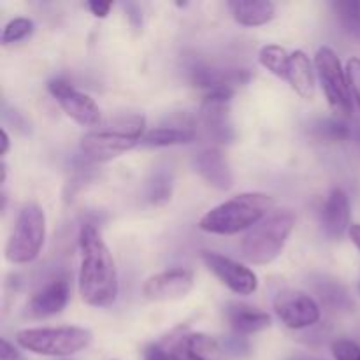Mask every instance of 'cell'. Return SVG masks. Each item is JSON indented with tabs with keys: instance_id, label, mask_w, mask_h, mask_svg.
<instances>
[{
	"instance_id": "22",
	"label": "cell",
	"mask_w": 360,
	"mask_h": 360,
	"mask_svg": "<svg viewBox=\"0 0 360 360\" xmlns=\"http://www.w3.org/2000/svg\"><path fill=\"white\" fill-rule=\"evenodd\" d=\"M313 134L316 139L329 141V143H340L348 139L350 130L341 120H322V122L313 125Z\"/></svg>"
},
{
	"instance_id": "14",
	"label": "cell",
	"mask_w": 360,
	"mask_h": 360,
	"mask_svg": "<svg viewBox=\"0 0 360 360\" xmlns=\"http://www.w3.org/2000/svg\"><path fill=\"white\" fill-rule=\"evenodd\" d=\"M193 167L204 181L218 190H229L234 183L227 157L218 148H207L193 158Z\"/></svg>"
},
{
	"instance_id": "20",
	"label": "cell",
	"mask_w": 360,
	"mask_h": 360,
	"mask_svg": "<svg viewBox=\"0 0 360 360\" xmlns=\"http://www.w3.org/2000/svg\"><path fill=\"white\" fill-rule=\"evenodd\" d=\"M259 62L264 69L269 70L276 77L287 79L288 67H290V55L285 48L278 44H267L260 49Z\"/></svg>"
},
{
	"instance_id": "29",
	"label": "cell",
	"mask_w": 360,
	"mask_h": 360,
	"mask_svg": "<svg viewBox=\"0 0 360 360\" xmlns=\"http://www.w3.org/2000/svg\"><path fill=\"white\" fill-rule=\"evenodd\" d=\"M86 6L95 18H105L112 9V2H101V0H90Z\"/></svg>"
},
{
	"instance_id": "32",
	"label": "cell",
	"mask_w": 360,
	"mask_h": 360,
	"mask_svg": "<svg viewBox=\"0 0 360 360\" xmlns=\"http://www.w3.org/2000/svg\"><path fill=\"white\" fill-rule=\"evenodd\" d=\"M0 136H2V148H0V155H2V157H4V155H6L7 153V151H9V134H7L6 132V129H2V130H0Z\"/></svg>"
},
{
	"instance_id": "13",
	"label": "cell",
	"mask_w": 360,
	"mask_h": 360,
	"mask_svg": "<svg viewBox=\"0 0 360 360\" xmlns=\"http://www.w3.org/2000/svg\"><path fill=\"white\" fill-rule=\"evenodd\" d=\"M70 297L69 281L65 278H56L35 292L27 304V313L32 319H48L58 315L65 309Z\"/></svg>"
},
{
	"instance_id": "16",
	"label": "cell",
	"mask_w": 360,
	"mask_h": 360,
	"mask_svg": "<svg viewBox=\"0 0 360 360\" xmlns=\"http://www.w3.org/2000/svg\"><path fill=\"white\" fill-rule=\"evenodd\" d=\"M195 139V129L188 118L176 120L167 125H158L144 134L143 144L155 148L176 146V144H188Z\"/></svg>"
},
{
	"instance_id": "3",
	"label": "cell",
	"mask_w": 360,
	"mask_h": 360,
	"mask_svg": "<svg viewBox=\"0 0 360 360\" xmlns=\"http://www.w3.org/2000/svg\"><path fill=\"white\" fill-rule=\"evenodd\" d=\"M295 221H297V217L288 207L267 214L243 238V259L253 266H266L276 260L294 231Z\"/></svg>"
},
{
	"instance_id": "10",
	"label": "cell",
	"mask_w": 360,
	"mask_h": 360,
	"mask_svg": "<svg viewBox=\"0 0 360 360\" xmlns=\"http://www.w3.org/2000/svg\"><path fill=\"white\" fill-rule=\"evenodd\" d=\"M274 311L278 319L288 327V329L301 330L319 323L322 311L320 306L313 297L304 292L287 290L278 294L274 301Z\"/></svg>"
},
{
	"instance_id": "19",
	"label": "cell",
	"mask_w": 360,
	"mask_h": 360,
	"mask_svg": "<svg viewBox=\"0 0 360 360\" xmlns=\"http://www.w3.org/2000/svg\"><path fill=\"white\" fill-rule=\"evenodd\" d=\"M227 7L232 18L243 27H262L276 14V6L267 0H232Z\"/></svg>"
},
{
	"instance_id": "4",
	"label": "cell",
	"mask_w": 360,
	"mask_h": 360,
	"mask_svg": "<svg viewBox=\"0 0 360 360\" xmlns=\"http://www.w3.org/2000/svg\"><path fill=\"white\" fill-rule=\"evenodd\" d=\"M146 118L141 115L123 116L111 125L90 130L81 137V151L94 162H109L143 143Z\"/></svg>"
},
{
	"instance_id": "23",
	"label": "cell",
	"mask_w": 360,
	"mask_h": 360,
	"mask_svg": "<svg viewBox=\"0 0 360 360\" xmlns=\"http://www.w3.org/2000/svg\"><path fill=\"white\" fill-rule=\"evenodd\" d=\"M32 32H34V21L28 20V18H14L4 27L0 41H2L4 46L14 44V42L25 41L27 37H30Z\"/></svg>"
},
{
	"instance_id": "25",
	"label": "cell",
	"mask_w": 360,
	"mask_h": 360,
	"mask_svg": "<svg viewBox=\"0 0 360 360\" xmlns=\"http://www.w3.org/2000/svg\"><path fill=\"white\" fill-rule=\"evenodd\" d=\"M333 354L336 360H360V347L352 340H336Z\"/></svg>"
},
{
	"instance_id": "30",
	"label": "cell",
	"mask_w": 360,
	"mask_h": 360,
	"mask_svg": "<svg viewBox=\"0 0 360 360\" xmlns=\"http://www.w3.org/2000/svg\"><path fill=\"white\" fill-rule=\"evenodd\" d=\"M0 360H23V357L9 341L2 340L0 341Z\"/></svg>"
},
{
	"instance_id": "15",
	"label": "cell",
	"mask_w": 360,
	"mask_h": 360,
	"mask_svg": "<svg viewBox=\"0 0 360 360\" xmlns=\"http://www.w3.org/2000/svg\"><path fill=\"white\" fill-rule=\"evenodd\" d=\"M350 199L341 188H334L327 197L322 210V225L323 231L329 238L338 239L350 231Z\"/></svg>"
},
{
	"instance_id": "1",
	"label": "cell",
	"mask_w": 360,
	"mask_h": 360,
	"mask_svg": "<svg viewBox=\"0 0 360 360\" xmlns=\"http://www.w3.org/2000/svg\"><path fill=\"white\" fill-rule=\"evenodd\" d=\"M79 252L77 288L81 299L94 308H108L118 297V274L115 259L95 225L81 227Z\"/></svg>"
},
{
	"instance_id": "5",
	"label": "cell",
	"mask_w": 360,
	"mask_h": 360,
	"mask_svg": "<svg viewBox=\"0 0 360 360\" xmlns=\"http://www.w3.org/2000/svg\"><path fill=\"white\" fill-rule=\"evenodd\" d=\"M23 350L44 357H69L90 347L91 333L84 327H35V329L18 330L14 336Z\"/></svg>"
},
{
	"instance_id": "33",
	"label": "cell",
	"mask_w": 360,
	"mask_h": 360,
	"mask_svg": "<svg viewBox=\"0 0 360 360\" xmlns=\"http://www.w3.org/2000/svg\"><path fill=\"white\" fill-rule=\"evenodd\" d=\"M359 288H360V285H359Z\"/></svg>"
},
{
	"instance_id": "28",
	"label": "cell",
	"mask_w": 360,
	"mask_h": 360,
	"mask_svg": "<svg viewBox=\"0 0 360 360\" xmlns=\"http://www.w3.org/2000/svg\"><path fill=\"white\" fill-rule=\"evenodd\" d=\"M167 352L171 354L172 360H207L206 357H202V355H197V354H193V352H190L188 348H185L183 345H179L178 341H176V343L172 345Z\"/></svg>"
},
{
	"instance_id": "27",
	"label": "cell",
	"mask_w": 360,
	"mask_h": 360,
	"mask_svg": "<svg viewBox=\"0 0 360 360\" xmlns=\"http://www.w3.org/2000/svg\"><path fill=\"white\" fill-rule=\"evenodd\" d=\"M143 359L144 360H172L171 354H169L162 345H157V343H151L148 345V347H144Z\"/></svg>"
},
{
	"instance_id": "17",
	"label": "cell",
	"mask_w": 360,
	"mask_h": 360,
	"mask_svg": "<svg viewBox=\"0 0 360 360\" xmlns=\"http://www.w3.org/2000/svg\"><path fill=\"white\" fill-rule=\"evenodd\" d=\"M227 320L232 329L241 336H250L266 330L271 327V316L266 311L253 308V306L243 304V302H231L227 306Z\"/></svg>"
},
{
	"instance_id": "8",
	"label": "cell",
	"mask_w": 360,
	"mask_h": 360,
	"mask_svg": "<svg viewBox=\"0 0 360 360\" xmlns=\"http://www.w3.org/2000/svg\"><path fill=\"white\" fill-rule=\"evenodd\" d=\"M51 97L58 102L62 111L81 127H95L101 122V109L90 95L83 94L65 79H53L48 83Z\"/></svg>"
},
{
	"instance_id": "31",
	"label": "cell",
	"mask_w": 360,
	"mask_h": 360,
	"mask_svg": "<svg viewBox=\"0 0 360 360\" xmlns=\"http://www.w3.org/2000/svg\"><path fill=\"white\" fill-rule=\"evenodd\" d=\"M348 236H350L352 243H354V245L357 246L359 252H360V225H357V224H352L350 231H348Z\"/></svg>"
},
{
	"instance_id": "18",
	"label": "cell",
	"mask_w": 360,
	"mask_h": 360,
	"mask_svg": "<svg viewBox=\"0 0 360 360\" xmlns=\"http://www.w3.org/2000/svg\"><path fill=\"white\" fill-rule=\"evenodd\" d=\"M287 81L290 83L292 90L304 101H313L315 98L316 77L313 62L304 51L297 49L290 55V67H288Z\"/></svg>"
},
{
	"instance_id": "11",
	"label": "cell",
	"mask_w": 360,
	"mask_h": 360,
	"mask_svg": "<svg viewBox=\"0 0 360 360\" xmlns=\"http://www.w3.org/2000/svg\"><path fill=\"white\" fill-rule=\"evenodd\" d=\"M234 91L220 90L206 94L200 108V118H202L204 127L210 132L217 143H231L236 137L234 129H232L231 115H229V104Z\"/></svg>"
},
{
	"instance_id": "12",
	"label": "cell",
	"mask_w": 360,
	"mask_h": 360,
	"mask_svg": "<svg viewBox=\"0 0 360 360\" xmlns=\"http://www.w3.org/2000/svg\"><path fill=\"white\" fill-rule=\"evenodd\" d=\"M193 288V273L185 267H172L148 278L143 295L150 301H176L190 294Z\"/></svg>"
},
{
	"instance_id": "2",
	"label": "cell",
	"mask_w": 360,
	"mask_h": 360,
	"mask_svg": "<svg viewBox=\"0 0 360 360\" xmlns=\"http://www.w3.org/2000/svg\"><path fill=\"white\" fill-rule=\"evenodd\" d=\"M273 207L274 199L267 193H239L202 214L199 220V229L210 234L234 236L260 224L267 214H271Z\"/></svg>"
},
{
	"instance_id": "6",
	"label": "cell",
	"mask_w": 360,
	"mask_h": 360,
	"mask_svg": "<svg viewBox=\"0 0 360 360\" xmlns=\"http://www.w3.org/2000/svg\"><path fill=\"white\" fill-rule=\"evenodd\" d=\"M46 239V214L37 204H27L18 213L6 245L7 262L23 266L34 262Z\"/></svg>"
},
{
	"instance_id": "24",
	"label": "cell",
	"mask_w": 360,
	"mask_h": 360,
	"mask_svg": "<svg viewBox=\"0 0 360 360\" xmlns=\"http://www.w3.org/2000/svg\"><path fill=\"white\" fill-rule=\"evenodd\" d=\"M172 185L171 178L165 174H157L153 181L150 183V190H148V199L153 204H164L171 199Z\"/></svg>"
},
{
	"instance_id": "21",
	"label": "cell",
	"mask_w": 360,
	"mask_h": 360,
	"mask_svg": "<svg viewBox=\"0 0 360 360\" xmlns=\"http://www.w3.org/2000/svg\"><path fill=\"white\" fill-rule=\"evenodd\" d=\"M333 6L341 28L350 37L360 41V0H341L334 2Z\"/></svg>"
},
{
	"instance_id": "7",
	"label": "cell",
	"mask_w": 360,
	"mask_h": 360,
	"mask_svg": "<svg viewBox=\"0 0 360 360\" xmlns=\"http://www.w3.org/2000/svg\"><path fill=\"white\" fill-rule=\"evenodd\" d=\"M315 70L330 109L338 116L348 118L352 115L350 83H348L347 69H343L336 51L329 46H322L315 55Z\"/></svg>"
},
{
	"instance_id": "26",
	"label": "cell",
	"mask_w": 360,
	"mask_h": 360,
	"mask_svg": "<svg viewBox=\"0 0 360 360\" xmlns=\"http://www.w3.org/2000/svg\"><path fill=\"white\" fill-rule=\"evenodd\" d=\"M347 76L348 83H350V91L354 95L355 102H357L360 109V58L352 56L347 63Z\"/></svg>"
},
{
	"instance_id": "9",
	"label": "cell",
	"mask_w": 360,
	"mask_h": 360,
	"mask_svg": "<svg viewBox=\"0 0 360 360\" xmlns=\"http://www.w3.org/2000/svg\"><path fill=\"white\" fill-rule=\"evenodd\" d=\"M204 266L234 294L252 295L259 288V278L245 264H239L217 252H202Z\"/></svg>"
}]
</instances>
